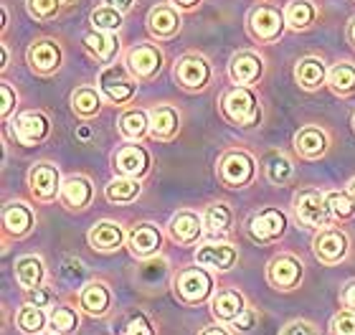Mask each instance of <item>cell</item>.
<instances>
[{
    "label": "cell",
    "instance_id": "17",
    "mask_svg": "<svg viewBox=\"0 0 355 335\" xmlns=\"http://www.w3.org/2000/svg\"><path fill=\"white\" fill-rule=\"evenodd\" d=\"M28 61L36 71L49 74L53 69H59V61H61L59 46L51 44V41H38V44H33L28 49Z\"/></svg>",
    "mask_w": 355,
    "mask_h": 335
},
{
    "label": "cell",
    "instance_id": "41",
    "mask_svg": "<svg viewBox=\"0 0 355 335\" xmlns=\"http://www.w3.org/2000/svg\"><path fill=\"white\" fill-rule=\"evenodd\" d=\"M266 175L272 183H284L292 175V163L284 155H272L266 160Z\"/></svg>",
    "mask_w": 355,
    "mask_h": 335
},
{
    "label": "cell",
    "instance_id": "25",
    "mask_svg": "<svg viewBox=\"0 0 355 335\" xmlns=\"http://www.w3.org/2000/svg\"><path fill=\"white\" fill-rule=\"evenodd\" d=\"M261 74V59L254 53H239L231 61V79L236 84H252Z\"/></svg>",
    "mask_w": 355,
    "mask_h": 335
},
{
    "label": "cell",
    "instance_id": "7",
    "mask_svg": "<svg viewBox=\"0 0 355 335\" xmlns=\"http://www.w3.org/2000/svg\"><path fill=\"white\" fill-rule=\"evenodd\" d=\"M254 175V160L246 153H229L221 160V178L234 188L246 186Z\"/></svg>",
    "mask_w": 355,
    "mask_h": 335
},
{
    "label": "cell",
    "instance_id": "37",
    "mask_svg": "<svg viewBox=\"0 0 355 335\" xmlns=\"http://www.w3.org/2000/svg\"><path fill=\"white\" fill-rule=\"evenodd\" d=\"M71 105H74V112H79L82 117H92V114H96V112H99V107H102V99H99V94H96L94 89L84 87V89L74 92Z\"/></svg>",
    "mask_w": 355,
    "mask_h": 335
},
{
    "label": "cell",
    "instance_id": "52",
    "mask_svg": "<svg viewBox=\"0 0 355 335\" xmlns=\"http://www.w3.org/2000/svg\"><path fill=\"white\" fill-rule=\"evenodd\" d=\"M178 6H183V8H191V6H196V3H198V0H175Z\"/></svg>",
    "mask_w": 355,
    "mask_h": 335
},
{
    "label": "cell",
    "instance_id": "33",
    "mask_svg": "<svg viewBox=\"0 0 355 335\" xmlns=\"http://www.w3.org/2000/svg\"><path fill=\"white\" fill-rule=\"evenodd\" d=\"M140 196V183L135 178H130V175H125V178H114L107 186V198H110L112 203H127V201H135Z\"/></svg>",
    "mask_w": 355,
    "mask_h": 335
},
{
    "label": "cell",
    "instance_id": "35",
    "mask_svg": "<svg viewBox=\"0 0 355 335\" xmlns=\"http://www.w3.org/2000/svg\"><path fill=\"white\" fill-rule=\"evenodd\" d=\"M15 323H18V328H21L23 333H41L46 325V315L41 313L38 305H26L18 310Z\"/></svg>",
    "mask_w": 355,
    "mask_h": 335
},
{
    "label": "cell",
    "instance_id": "50",
    "mask_svg": "<svg viewBox=\"0 0 355 335\" xmlns=\"http://www.w3.org/2000/svg\"><path fill=\"white\" fill-rule=\"evenodd\" d=\"M107 3H110L112 8H117V10H130L135 0H107Z\"/></svg>",
    "mask_w": 355,
    "mask_h": 335
},
{
    "label": "cell",
    "instance_id": "1",
    "mask_svg": "<svg viewBox=\"0 0 355 335\" xmlns=\"http://www.w3.org/2000/svg\"><path fill=\"white\" fill-rule=\"evenodd\" d=\"M223 112L231 122L236 125H254L259 119V107H257V97L249 89H231L223 97Z\"/></svg>",
    "mask_w": 355,
    "mask_h": 335
},
{
    "label": "cell",
    "instance_id": "20",
    "mask_svg": "<svg viewBox=\"0 0 355 335\" xmlns=\"http://www.w3.org/2000/svg\"><path fill=\"white\" fill-rule=\"evenodd\" d=\"M295 148L304 157H320L327 150V135L320 127H304L295 137Z\"/></svg>",
    "mask_w": 355,
    "mask_h": 335
},
{
    "label": "cell",
    "instance_id": "8",
    "mask_svg": "<svg viewBox=\"0 0 355 335\" xmlns=\"http://www.w3.org/2000/svg\"><path fill=\"white\" fill-rule=\"evenodd\" d=\"M236 249L226 241H211V244H203L196 252V261L203 264V267H211V269H231L236 264Z\"/></svg>",
    "mask_w": 355,
    "mask_h": 335
},
{
    "label": "cell",
    "instance_id": "12",
    "mask_svg": "<svg viewBox=\"0 0 355 335\" xmlns=\"http://www.w3.org/2000/svg\"><path fill=\"white\" fill-rule=\"evenodd\" d=\"M300 277H302V264L295 257H277L269 264V280H272L274 287L289 290L300 282Z\"/></svg>",
    "mask_w": 355,
    "mask_h": 335
},
{
    "label": "cell",
    "instance_id": "34",
    "mask_svg": "<svg viewBox=\"0 0 355 335\" xmlns=\"http://www.w3.org/2000/svg\"><path fill=\"white\" fill-rule=\"evenodd\" d=\"M327 82H330L333 92H338V94H350V92L355 89V67L343 61V64H338V67L327 74Z\"/></svg>",
    "mask_w": 355,
    "mask_h": 335
},
{
    "label": "cell",
    "instance_id": "27",
    "mask_svg": "<svg viewBox=\"0 0 355 335\" xmlns=\"http://www.w3.org/2000/svg\"><path fill=\"white\" fill-rule=\"evenodd\" d=\"M84 46H87L92 53H94L96 59H102V61H112V59H114V53L119 51L117 36H112V33H104V31H94V33L84 36Z\"/></svg>",
    "mask_w": 355,
    "mask_h": 335
},
{
    "label": "cell",
    "instance_id": "9",
    "mask_svg": "<svg viewBox=\"0 0 355 335\" xmlns=\"http://www.w3.org/2000/svg\"><path fill=\"white\" fill-rule=\"evenodd\" d=\"M28 183H31V191H33V196H38V198L49 201V198H53V196L59 194V188H61L59 171H56L53 165H49V163H41V165H36V168L31 171Z\"/></svg>",
    "mask_w": 355,
    "mask_h": 335
},
{
    "label": "cell",
    "instance_id": "6",
    "mask_svg": "<svg viewBox=\"0 0 355 335\" xmlns=\"http://www.w3.org/2000/svg\"><path fill=\"white\" fill-rule=\"evenodd\" d=\"M284 229H287V218L277 209L261 211L259 216L252 218V226H249L254 241H274L284 234Z\"/></svg>",
    "mask_w": 355,
    "mask_h": 335
},
{
    "label": "cell",
    "instance_id": "14",
    "mask_svg": "<svg viewBox=\"0 0 355 335\" xmlns=\"http://www.w3.org/2000/svg\"><path fill=\"white\" fill-rule=\"evenodd\" d=\"M127 64H130V69H132V74L153 76L157 69H160V64H163V56H160V51H157L155 46L142 44V46H135L132 51H130Z\"/></svg>",
    "mask_w": 355,
    "mask_h": 335
},
{
    "label": "cell",
    "instance_id": "19",
    "mask_svg": "<svg viewBox=\"0 0 355 335\" xmlns=\"http://www.w3.org/2000/svg\"><path fill=\"white\" fill-rule=\"evenodd\" d=\"M117 171L122 175H130V178H137L148 171V153L137 145H127L117 153Z\"/></svg>",
    "mask_w": 355,
    "mask_h": 335
},
{
    "label": "cell",
    "instance_id": "30",
    "mask_svg": "<svg viewBox=\"0 0 355 335\" xmlns=\"http://www.w3.org/2000/svg\"><path fill=\"white\" fill-rule=\"evenodd\" d=\"M297 82L302 84L304 89H318L320 84L325 82V64L320 59H304L297 67Z\"/></svg>",
    "mask_w": 355,
    "mask_h": 335
},
{
    "label": "cell",
    "instance_id": "44",
    "mask_svg": "<svg viewBox=\"0 0 355 335\" xmlns=\"http://www.w3.org/2000/svg\"><path fill=\"white\" fill-rule=\"evenodd\" d=\"M279 335H320V333H318V328H315V325H310V323L295 320V323H289L287 328L282 330Z\"/></svg>",
    "mask_w": 355,
    "mask_h": 335
},
{
    "label": "cell",
    "instance_id": "54",
    "mask_svg": "<svg viewBox=\"0 0 355 335\" xmlns=\"http://www.w3.org/2000/svg\"><path fill=\"white\" fill-rule=\"evenodd\" d=\"M350 38H353V44H355V21H353V26H350Z\"/></svg>",
    "mask_w": 355,
    "mask_h": 335
},
{
    "label": "cell",
    "instance_id": "2",
    "mask_svg": "<svg viewBox=\"0 0 355 335\" xmlns=\"http://www.w3.org/2000/svg\"><path fill=\"white\" fill-rule=\"evenodd\" d=\"M295 211L297 218L304 223V226H327L330 221V209H327L325 196L318 194V191H302V194L295 198Z\"/></svg>",
    "mask_w": 355,
    "mask_h": 335
},
{
    "label": "cell",
    "instance_id": "21",
    "mask_svg": "<svg viewBox=\"0 0 355 335\" xmlns=\"http://www.w3.org/2000/svg\"><path fill=\"white\" fill-rule=\"evenodd\" d=\"M122 239H125L122 229L112 221L96 223L94 229L89 231V244L94 246V249H99V252H112V249H117V246L122 244Z\"/></svg>",
    "mask_w": 355,
    "mask_h": 335
},
{
    "label": "cell",
    "instance_id": "49",
    "mask_svg": "<svg viewBox=\"0 0 355 335\" xmlns=\"http://www.w3.org/2000/svg\"><path fill=\"white\" fill-rule=\"evenodd\" d=\"M343 302H345L348 310L355 313V282H350L348 287H345V292H343Z\"/></svg>",
    "mask_w": 355,
    "mask_h": 335
},
{
    "label": "cell",
    "instance_id": "31",
    "mask_svg": "<svg viewBox=\"0 0 355 335\" xmlns=\"http://www.w3.org/2000/svg\"><path fill=\"white\" fill-rule=\"evenodd\" d=\"M148 127H150L148 114L140 110H130L119 117V132L125 135L127 140H140L142 135L148 132Z\"/></svg>",
    "mask_w": 355,
    "mask_h": 335
},
{
    "label": "cell",
    "instance_id": "18",
    "mask_svg": "<svg viewBox=\"0 0 355 335\" xmlns=\"http://www.w3.org/2000/svg\"><path fill=\"white\" fill-rule=\"evenodd\" d=\"M211 310H214V315L218 318V320L234 323L239 315L246 310L244 298H241L239 292H234V290H223L214 298V302H211Z\"/></svg>",
    "mask_w": 355,
    "mask_h": 335
},
{
    "label": "cell",
    "instance_id": "5",
    "mask_svg": "<svg viewBox=\"0 0 355 335\" xmlns=\"http://www.w3.org/2000/svg\"><path fill=\"white\" fill-rule=\"evenodd\" d=\"M315 254L320 261L325 264H338L340 259H345L348 254V237L338 229H325L320 231V237L315 239Z\"/></svg>",
    "mask_w": 355,
    "mask_h": 335
},
{
    "label": "cell",
    "instance_id": "26",
    "mask_svg": "<svg viewBox=\"0 0 355 335\" xmlns=\"http://www.w3.org/2000/svg\"><path fill=\"white\" fill-rule=\"evenodd\" d=\"M150 130H153L155 137H163V140L173 137L178 130V112L165 105L155 107V110L150 112Z\"/></svg>",
    "mask_w": 355,
    "mask_h": 335
},
{
    "label": "cell",
    "instance_id": "16",
    "mask_svg": "<svg viewBox=\"0 0 355 335\" xmlns=\"http://www.w3.org/2000/svg\"><path fill=\"white\" fill-rule=\"evenodd\" d=\"M203 223L206 221H200V216H196L193 211H180L171 221V234L180 244H193V241H198Z\"/></svg>",
    "mask_w": 355,
    "mask_h": 335
},
{
    "label": "cell",
    "instance_id": "36",
    "mask_svg": "<svg viewBox=\"0 0 355 335\" xmlns=\"http://www.w3.org/2000/svg\"><path fill=\"white\" fill-rule=\"evenodd\" d=\"M92 23H94L96 31H104V33H112V31H117L122 26V10L112 6H102L96 8L94 13H92Z\"/></svg>",
    "mask_w": 355,
    "mask_h": 335
},
{
    "label": "cell",
    "instance_id": "38",
    "mask_svg": "<svg viewBox=\"0 0 355 335\" xmlns=\"http://www.w3.org/2000/svg\"><path fill=\"white\" fill-rule=\"evenodd\" d=\"M203 221H206V226L214 234H226L231 226V211L226 203H216V206H211V209L206 211V216H203Z\"/></svg>",
    "mask_w": 355,
    "mask_h": 335
},
{
    "label": "cell",
    "instance_id": "47",
    "mask_svg": "<svg viewBox=\"0 0 355 335\" xmlns=\"http://www.w3.org/2000/svg\"><path fill=\"white\" fill-rule=\"evenodd\" d=\"M0 92H3V117H8V114H10V110H13V105H15V94H13V89H10L8 84H3V87H0Z\"/></svg>",
    "mask_w": 355,
    "mask_h": 335
},
{
    "label": "cell",
    "instance_id": "3",
    "mask_svg": "<svg viewBox=\"0 0 355 335\" xmlns=\"http://www.w3.org/2000/svg\"><path fill=\"white\" fill-rule=\"evenodd\" d=\"M175 287H178V295L183 298V302L188 305H196V302H203V300L211 295V277L198 267H191L180 272V277L175 280Z\"/></svg>",
    "mask_w": 355,
    "mask_h": 335
},
{
    "label": "cell",
    "instance_id": "43",
    "mask_svg": "<svg viewBox=\"0 0 355 335\" xmlns=\"http://www.w3.org/2000/svg\"><path fill=\"white\" fill-rule=\"evenodd\" d=\"M333 335H355V313H340L333 318Z\"/></svg>",
    "mask_w": 355,
    "mask_h": 335
},
{
    "label": "cell",
    "instance_id": "42",
    "mask_svg": "<svg viewBox=\"0 0 355 335\" xmlns=\"http://www.w3.org/2000/svg\"><path fill=\"white\" fill-rule=\"evenodd\" d=\"M59 3L61 0H28V10L36 18H51L59 10Z\"/></svg>",
    "mask_w": 355,
    "mask_h": 335
},
{
    "label": "cell",
    "instance_id": "11",
    "mask_svg": "<svg viewBox=\"0 0 355 335\" xmlns=\"http://www.w3.org/2000/svg\"><path fill=\"white\" fill-rule=\"evenodd\" d=\"M175 76L180 79L183 87L188 89H200V87H206L208 76H211V69H208L206 59H200V56H185L175 69Z\"/></svg>",
    "mask_w": 355,
    "mask_h": 335
},
{
    "label": "cell",
    "instance_id": "51",
    "mask_svg": "<svg viewBox=\"0 0 355 335\" xmlns=\"http://www.w3.org/2000/svg\"><path fill=\"white\" fill-rule=\"evenodd\" d=\"M200 335H229L223 328H206Z\"/></svg>",
    "mask_w": 355,
    "mask_h": 335
},
{
    "label": "cell",
    "instance_id": "55",
    "mask_svg": "<svg viewBox=\"0 0 355 335\" xmlns=\"http://www.w3.org/2000/svg\"><path fill=\"white\" fill-rule=\"evenodd\" d=\"M353 127H355V117H353Z\"/></svg>",
    "mask_w": 355,
    "mask_h": 335
},
{
    "label": "cell",
    "instance_id": "39",
    "mask_svg": "<svg viewBox=\"0 0 355 335\" xmlns=\"http://www.w3.org/2000/svg\"><path fill=\"white\" fill-rule=\"evenodd\" d=\"M49 325H51V330H56V333H71V330L79 325V315L67 305L53 307L51 318H49Z\"/></svg>",
    "mask_w": 355,
    "mask_h": 335
},
{
    "label": "cell",
    "instance_id": "32",
    "mask_svg": "<svg viewBox=\"0 0 355 335\" xmlns=\"http://www.w3.org/2000/svg\"><path fill=\"white\" fill-rule=\"evenodd\" d=\"M315 6H312L310 0H292L287 6V13H284V21L292 26V28H307L312 21H315Z\"/></svg>",
    "mask_w": 355,
    "mask_h": 335
},
{
    "label": "cell",
    "instance_id": "48",
    "mask_svg": "<svg viewBox=\"0 0 355 335\" xmlns=\"http://www.w3.org/2000/svg\"><path fill=\"white\" fill-rule=\"evenodd\" d=\"M252 325H254V313H252V310H244V313L234 320V328L244 330V333H246V330H252Z\"/></svg>",
    "mask_w": 355,
    "mask_h": 335
},
{
    "label": "cell",
    "instance_id": "10",
    "mask_svg": "<svg viewBox=\"0 0 355 335\" xmlns=\"http://www.w3.org/2000/svg\"><path fill=\"white\" fill-rule=\"evenodd\" d=\"M282 15L274 10V8H257L249 18V28H252L254 38L259 41H274V38L282 33Z\"/></svg>",
    "mask_w": 355,
    "mask_h": 335
},
{
    "label": "cell",
    "instance_id": "23",
    "mask_svg": "<svg viewBox=\"0 0 355 335\" xmlns=\"http://www.w3.org/2000/svg\"><path fill=\"white\" fill-rule=\"evenodd\" d=\"M15 280L26 290L41 287V282H44V261L38 259V257H23V259H18L15 261Z\"/></svg>",
    "mask_w": 355,
    "mask_h": 335
},
{
    "label": "cell",
    "instance_id": "29",
    "mask_svg": "<svg viewBox=\"0 0 355 335\" xmlns=\"http://www.w3.org/2000/svg\"><path fill=\"white\" fill-rule=\"evenodd\" d=\"M3 223H6V229L15 237H23L26 231L31 229V223H33V214H31L28 206H23V203H10L3 214Z\"/></svg>",
    "mask_w": 355,
    "mask_h": 335
},
{
    "label": "cell",
    "instance_id": "4",
    "mask_svg": "<svg viewBox=\"0 0 355 335\" xmlns=\"http://www.w3.org/2000/svg\"><path fill=\"white\" fill-rule=\"evenodd\" d=\"M99 84H102L104 94H107L112 102H117V105L130 102V99L135 97V92H137V84H135L119 67L104 69L102 76H99Z\"/></svg>",
    "mask_w": 355,
    "mask_h": 335
},
{
    "label": "cell",
    "instance_id": "53",
    "mask_svg": "<svg viewBox=\"0 0 355 335\" xmlns=\"http://www.w3.org/2000/svg\"><path fill=\"white\" fill-rule=\"evenodd\" d=\"M348 191H350V196H353V198H355V178H353V180H350V186H348Z\"/></svg>",
    "mask_w": 355,
    "mask_h": 335
},
{
    "label": "cell",
    "instance_id": "45",
    "mask_svg": "<svg viewBox=\"0 0 355 335\" xmlns=\"http://www.w3.org/2000/svg\"><path fill=\"white\" fill-rule=\"evenodd\" d=\"M125 335H155V330L150 328V323L145 318H132L125 328Z\"/></svg>",
    "mask_w": 355,
    "mask_h": 335
},
{
    "label": "cell",
    "instance_id": "40",
    "mask_svg": "<svg viewBox=\"0 0 355 335\" xmlns=\"http://www.w3.org/2000/svg\"><path fill=\"white\" fill-rule=\"evenodd\" d=\"M327 209H330V216L333 218H350L355 214V198H350L348 194H327L325 196Z\"/></svg>",
    "mask_w": 355,
    "mask_h": 335
},
{
    "label": "cell",
    "instance_id": "28",
    "mask_svg": "<svg viewBox=\"0 0 355 335\" xmlns=\"http://www.w3.org/2000/svg\"><path fill=\"white\" fill-rule=\"evenodd\" d=\"M150 31L155 36H173L178 28H180V18L173 8H153L150 10Z\"/></svg>",
    "mask_w": 355,
    "mask_h": 335
},
{
    "label": "cell",
    "instance_id": "22",
    "mask_svg": "<svg viewBox=\"0 0 355 335\" xmlns=\"http://www.w3.org/2000/svg\"><path fill=\"white\" fill-rule=\"evenodd\" d=\"M61 198L71 206V209H84L92 201V183L82 175H71V178L61 186Z\"/></svg>",
    "mask_w": 355,
    "mask_h": 335
},
{
    "label": "cell",
    "instance_id": "46",
    "mask_svg": "<svg viewBox=\"0 0 355 335\" xmlns=\"http://www.w3.org/2000/svg\"><path fill=\"white\" fill-rule=\"evenodd\" d=\"M28 300H31V305L44 307V305L51 302V292L41 290V287H33V290H28Z\"/></svg>",
    "mask_w": 355,
    "mask_h": 335
},
{
    "label": "cell",
    "instance_id": "15",
    "mask_svg": "<svg viewBox=\"0 0 355 335\" xmlns=\"http://www.w3.org/2000/svg\"><path fill=\"white\" fill-rule=\"evenodd\" d=\"M160 244H163V234L153 223H140L130 234V249H132L135 257H150L160 249Z\"/></svg>",
    "mask_w": 355,
    "mask_h": 335
},
{
    "label": "cell",
    "instance_id": "24",
    "mask_svg": "<svg viewBox=\"0 0 355 335\" xmlns=\"http://www.w3.org/2000/svg\"><path fill=\"white\" fill-rule=\"evenodd\" d=\"M79 302L89 315H104L110 307V290L102 282H89L79 295Z\"/></svg>",
    "mask_w": 355,
    "mask_h": 335
},
{
    "label": "cell",
    "instance_id": "13",
    "mask_svg": "<svg viewBox=\"0 0 355 335\" xmlns=\"http://www.w3.org/2000/svg\"><path fill=\"white\" fill-rule=\"evenodd\" d=\"M46 132H49V119L41 112H23L15 122V137L23 145H33V142L44 140Z\"/></svg>",
    "mask_w": 355,
    "mask_h": 335
}]
</instances>
